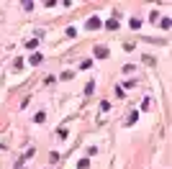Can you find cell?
Returning <instances> with one entry per match:
<instances>
[{
    "mask_svg": "<svg viewBox=\"0 0 172 169\" xmlns=\"http://www.w3.org/2000/svg\"><path fill=\"white\" fill-rule=\"evenodd\" d=\"M95 56L98 59H105V56H108V49L105 46H95Z\"/></svg>",
    "mask_w": 172,
    "mask_h": 169,
    "instance_id": "cell-1",
    "label": "cell"
},
{
    "mask_svg": "<svg viewBox=\"0 0 172 169\" xmlns=\"http://www.w3.org/2000/svg\"><path fill=\"white\" fill-rule=\"evenodd\" d=\"M98 26H100L98 18H90V21H88V28H98Z\"/></svg>",
    "mask_w": 172,
    "mask_h": 169,
    "instance_id": "cell-2",
    "label": "cell"
}]
</instances>
